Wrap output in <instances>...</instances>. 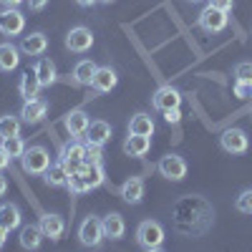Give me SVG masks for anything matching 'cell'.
<instances>
[{
  "label": "cell",
  "instance_id": "obj_41",
  "mask_svg": "<svg viewBox=\"0 0 252 252\" xmlns=\"http://www.w3.org/2000/svg\"><path fill=\"white\" fill-rule=\"evenodd\" d=\"M20 3H26V0H0V5H5V8H18Z\"/></svg>",
  "mask_w": 252,
  "mask_h": 252
},
{
  "label": "cell",
  "instance_id": "obj_27",
  "mask_svg": "<svg viewBox=\"0 0 252 252\" xmlns=\"http://www.w3.org/2000/svg\"><path fill=\"white\" fill-rule=\"evenodd\" d=\"M43 182L48 187H66L68 184V172H66V166H63L61 161L51 164L48 169L43 172Z\"/></svg>",
  "mask_w": 252,
  "mask_h": 252
},
{
  "label": "cell",
  "instance_id": "obj_9",
  "mask_svg": "<svg viewBox=\"0 0 252 252\" xmlns=\"http://www.w3.org/2000/svg\"><path fill=\"white\" fill-rule=\"evenodd\" d=\"M220 146L227 154H245L250 149V139H247V134L242 129H227L220 136Z\"/></svg>",
  "mask_w": 252,
  "mask_h": 252
},
{
  "label": "cell",
  "instance_id": "obj_22",
  "mask_svg": "<svg viewBox=\"0 0 252 252\" xmlns=\"http://www.w3.org/2000/svg\"><path fill=\"white\" fill-rule=\"evenodd\" d=\"M35 76L40 78V83H43V89L46 86H53V83L58 81V71H56V63L51 61V58H38V63H35Z\"/></svg>",
  "mask_w": 252,
  "mask_h": 252
},
{
  "label": "cell",
  "instance_id": "obj_7",
  "mask_svg": "<svg viewBox=\"0 0 252 252\" xmlns=\"http://www.w3.org/2000/svg\"><path fill=\"white\" fill-rule=\"evenodd\" d=\"M26 31V15L18 8H5L0 10V33L3 35H20Z\"/></svg>",
  "mask_w": 252,
  "mask_h": 252
},
{
  "label": "cell",
  "instance_id": "obj_30",
  "mask_svg": "<svg viewBox=\"0 0 252 252\" xmlns=\"http://www.w3.org/2000/svg\"><path fill=\"white\" fill-rule=\"evenodd\" d=\"M0 141H3V149L8 152L10 159H20V157H23V152H26V141L20 139V134H15V136H5V139H0Z\"/></svg>",
  "mask_w": 252,
  "mask_h": 252
},
{
  "label": "cell",
  "instance_id": "obj_37",
  "mask_svg": "<svg viewBox=\"0 0 252 252\" xmlns=\"http://www.w3.org/2000/svg\"><path fill=\"white\" fill-rule=\"evenodd\" d=\"M209 5L212 8H217V10H224V13H229L235 8V0H209Z\"/></svg>",
  "mask_w": 252,
  "mask_h": 252
},
{
  "label": "cell",
  "instance_id": "obj_24",
  "mask_svg": "<svg viewBox=\"0 0 252 252\" xmlns=\"http://www.w3.org/2000/svg\"><path fill=\"white\" fill-rule=\"evenodd\" d=\"M81 177H83V182H86L89 192H91V189H98L103 182H106V174H103V166L101 164H83Z\"/></svg>",
  "mask_w": 252,
  "mask_h": 252
},
{
  "label": "cell",
  "instance_id": "obj_29",
  "mask_svg": "<svg viewBox=\"0 0 252 252\" xmlns=\"http://www.w3.org/2000/svg\"><path fill=\"white\" fill-rule=\"evenodd\" d=\"M83 157H86V144H81L76 139V141H68L61 149V159L58 161H83Z\"/></svg>",
  "mask_w": 252,
  "mask_h": 252
},
{
  "label": "cell",
  "instance_id": "obj_2",
  "mask_svg": "<svg viewBox=\"0 0 252 252\" xmlns=\"http://www.w3.org/2000/svg\"><path fill=\"white\" fill-rule=\"evenodd\" d=\"M136 242L146 252H157L164 247V227L157 220H144L136 227Z\"/></svg>",
  "mask_w": 252,
  "mask_h": 252
},
{
  "label": "cell",
  "instance_id": "obj_36",
  "mask_svg": "<svg viewBox=\"0 0 252 252\" xmlns=\"http://www.w3.org/2000/svg\"><path fill=\"white\" fill-rule=\"evenodd\" d=\"M235 96L237 98H250L252 96V81H235Z\"/></svg>",
  "mask_w": 252,
  "mask_h": 252
},
{
  "label": "cell",
  "instance_id": "obj_6",
  "mask_svg": "<svg viewBox=\"0 0 252 252\" xmlns=\"http://www.w3.org/2000/svg\"><path fill=\"white\" fill-rule=\"evenodd\" d=\"M78 240L83 247H98L103 240V224L98 217H86L78 224Z\"/></svg>",
  "mask_w": 252,
  "mask_h": 252
},
{
  "label": "cell",
  "instance_id": "obj_46",
  "mask_svg": "<svg viewBox=\"0 0 252 252\" xmlns=\"http://www.w3.org/2000/svg\"><path fill=\"white\" fill-rule=\"evenodd\" d=\"M189 3H199V0H189Z\"/></svg>",
  "mask_w": 252,
  "mask_h": 252
},
{
  "label": "cell",
  "instance_id": "obj_25",
  "mask_svg": "<svg viewBox=\"0 0 252 252\" xmlns=\"http://www.w3.org/2000/svg\"><path fill=\"white\" fill-rule=\"evenodd\" d=\"M23 217H20V209L15 204H0V227H5L8 232L20 227Z\"/></svg>",
  "mask_w": 252,
  "mask_h": 252
},
{
  "label": "cell",
  "instance_id": "obj_1",
  "mask_svg": "<svg viewBox=\"0 0 252 252\" xmlns=\"http://www.w3.org/2000/svg\"><path fill=\"white\" fill-rule=\"evenodd\" d=\"M172 220H174V229L182 237H202L215 224V209L204 197L187 194L174 202Z\"/></svg>",
  "mask_w": 252,
  "mask_h": 252
},
{
  "label": "cell",
  "instance_id": "obj_33",
  "mask_svg": "<svg viewBox=\"0 0 252 252\" xmlns=\"http://www.w3.org/2000/svg\"><path fill=\"white\" fill-rule=\"evenodd\" d=\"M66 189H68L71 194H86V192H89V187H86V182H83L81 172H78V174H68V184H66Z\"/></svg>",
  "mask_w": 252,
  "mask_h": 252
},
{
  "label": "cell",
  "instance_id": "obj_10",
  "mask_svg": "<svg viewBox=\"0 0 252 252\" xmlns=\"http://www.w3.org/2000/svg\"><path fill=\"white\" fill-rule=\"evenodd\" d=\"M152 106L159 109V111H166V109H179L182 106V94L174 89V86H159L152 96Z\"/></svg>",
  "mask_w": 252,
  "mask_h": 252
},
{
  "label": "cell",
  "instance_id": "obj_20",
  "mask_svg": "<svg viewBox=\"0 0 252 252\" xmlns=\"http://www.w3.org/2000/svg\"><path fill=\"white\" fill-rule=\"evenodd\" d=\"M40 89H43V83H40V78L35 76V71H33V73L28 71V73L20 76L18 91H20V96H23V101H33V98H38Z\"/></svg>",
  "mask_w": 252,
  "mask_h": 252
},
{
  "label": "cell",
  "instance_id": "obj_12",
  "mask_svg": "<svg viewBox=\"0 0 252 252\" xmlns=\"http://www.w3.org/2000/svg\"><path fill=\"white\" fill-rule=\"evenodd\" d=\"M116 83H119V76L111 66H98L94 78H91V89L98 91V94H106V91L116 89Z\"/></svg>",
  "mask_w": 252,
  "mask_h": 252
},
{
  "label": "cell",
  "instance_id": "obj_26",
  "mask_svg": "<svg viewBox=\"0 0 252 252\" xmlns=\"http://www.w3.org/2000/svg\"><path fill=\"white\" fill-rule=\"evenodd\" d=\"M40 242H43V232L38 224H26L20 229V247L23 250H38Z\"/></svg>",
  "mask_w": 252,
  "mask_h": 252
},
{
  "label": "cell",
  "instance_id": "obj_14",
  "mask_svg": "<svg viewBox=\"0 0 252 252\" xmlns=\"http://www.w3.org/2000/svg\"><path fill=\"white\" fill-rule=\"evenodd\" d=\"M46 114H48V101H43V98L26 101L23 109H20V119H23L26 124H38V121H43Z\"/></svg>",
  "mask_w": 252,
  "mask_h": 252
},
{
  "label": "cell",
  "instance_id": "obj_18",
  "mask_svg": "<svg viewBox=\"0 0 252 252\" xmlns=\"http://www.w3.org/2000/svg\"><path fill=\"white\" fill-rule=\"evenodd\" d=\"M20 51L18 46H13L10 40L8 43H0V71H5V73H10V71H15L18 66H20Z\"/></svg>",
  "mask_w": 252,
  "mask_h": 252
},
{
  "label": "cell",
  "instance_id": "obj_35",
  "mask_svg": "<svg viewBox=\"0 0 252 252\" xmlns=\"http://www.w3.org/2000/svg\"><path fill=\"white\" fill-rule=\"evenodd\" d=\"M235 81H252V61H240L235 66Z\"/></svg>",
  "mask_w": 252,
  "mask_h": 252
},
{
  "label": "cell",
  "instance_id": "obj_23",
  "mask_svg": "<svg viewBox=\"0 0 252 252\" xmlns=\"http://www.w3.org/2000/svg\"><path fill=\"white\" fill-rule=\"evenodd\" d=\"M157 129V124L149 114H136L129 121V134H139V136H152Z\"/></svg>",
  "mask_w": 252,
  "mask_h": 252
},
{
  "label": "cell",
  "instance_id": "obj_43",
  "mask_svg": "<svg viewBox=\"0 0 252 252\" xmlns=\"http://www.w3.org/2000/svg\"><path fill=\"white\" fill-rule=\"evenodd\" d=\"M76 3L81 5V8H91V5H96L98 0H76Z\"/></svg>",
  "mask_w": 252,
  "mask_h": 252
},
{
  "label": "cell",
  "instance_id": "obj_28",
  "mask_svg": "<svg viewBox=\"0 0 252 252\" xmlns=\"http://www.w3.org/2000/svg\"><path fill=\"white\" fill-rule=\"evenodd\" d=\"M96 68H98V66H96L94 61H89V58L78 61L76 66H73V78H76V83H81V86H91V78H94Z\"/></svg>",
  "mask_w": 252,
  "mask_h": 252
},
{
  "label": "cell",
  "instance_id": "obj_21",
  "mask_svg": "<svg viewBox=\"0 0 252 252\" xmlns=\"http://www.w3.org/2000/svg\"><path fill=\"white\" fill-rule=\"evenodd\" d=\"M48 48V38L43 33H31V35H23L20 40V51L26 56H43Z\"/></svg>",
  "mask_w": 252,
  "mask_h": 252
},
{
  "label": "cell",
  "instance_id": "obj_11",
  "mask_svg": "<svg viewBox=\"0 0 252 252\" xmlns=\"http://www.w3.org/2000/svg\"><path fill=\"white\" fill-rule=\"evenodd\" d=\"M38 227H40V232H43V237H48V240H61L63 237V232H66V220H63L61 215H40V220H38Z\"/></svg>",
  "mask_w": 252,
  "mask_h": 252
},
{
  "label": "cell",
  "instance_id": "obj_4",
  "mask_svg": "<svg viewBox=\"0 0 252 252\" xmlns=\"http://www.w3.org/2000/svg\"><path fill=\"white\" fill-rule=\"evenodd\" d=\"M197 26L204 31V33H222L227 26H229V15L224 13V10H217V8H212V5H207L202 13H199V18H197Z\"/></svg>",
  "mask_w": 252,
  "mask_h": 252
},
{
  "label": "cell",
  "instance_id": "obj_19",
  "mask_svg": "<svg viewBox=\"0 0 252 252\" xmlns=\"http://www.w3.org/2000/svg\"><path fill=\"white\" fill-rule=\"evenodd\" d=\"M101 224H103V237H109V240H121L126 235V222L119 212L106 215L101 220Z\"/></svg>",
  "mask_w": 252,
  "mask_h": 252
},
{
  "label": "cell",
  "instance_id": "obj_3",
  "mask_svg": "<svg viewBox=\"0 0 252 252\" xmlns=\"http://www.w3.org/2000/svg\"><path fill=\"white\" fill-rule=\"evenodd\" d=\"M20 164H23L26 174H40V177H43V172L51 166V154H48L46 146H40V144L26 146L23 157H20Z\"/></svg>",
  "mask_w": 252,
  "mask_h": 252
},
{
  "label": "cell",
  "instance_id": "obj_17",
  "mask_svg": "<svg viewBox=\"0 0 252 252\" xmlns=\"http://www.w3.org/2000/svg\"><path fill=\"white\" fill-rule=\"evenodd\" d=\"M149 149H152V139L149 136L129 134V136H126V141H124V154L126 157H134V159H141Z\"/></svg>",
  "mask_w": 252,
  "mask_h": 252
},
{
  "label": "cell",
  "instance_id": "obj_38",
  "mask_svg": "<svg viewBox=\"0 0 252 252\" xmlns=\"http://www.w3.org/2000/svg\"><path fill=\"white\" fill-rule=\"evenodd\" d=\"M164 121L166 124H179L182 121V111L179 109H166L164 111Z\"/></svg>",
  "mask_w": 252,
  "mask_h": 252
},
{
  "label": "cell",
  "instance_id": "obj_16",
  "mask_svg": "<svg viewBox=\"0 0 252 252\" xmlns=\"http://www.w3.org/2000/svg\"><path fill=\"white\" fill-rule=\"evenodd\" d=\"M119 194H121V199H124V202H129V204H139V202L144 199V179H141V177H129V179H126V182L121 184Z\"/></svg>",
  "mask_w": 252,
  "mask_h": 252
},
{
  "label": "cell",
  "instance_id": "obj_42",
  "mask_svg": "<svg viewBox=\"0 0 252 252\" xmlns=\"http://www.w3.org/2000/svg\"><path fill=\"white\" fill-rule=\"evenodd\" d=\"M8 192V179L3 177V172H0V197H3Z\"/></svg>",
  "mask_w": 252,
  "mask_h": 252
},
{
  "label": "cell",
  "instance_id": "obj_32",
  "mask_svg": "<svg viewBox=\"0 0 252 252\" xmlns=\"http://www.w3.org/2000/svg\"><path fill=\"white\" fill-rule=\"evenodd\" d=\"M235 209H237V212H242V215H252V189H245V192L237 194Z\"/></svg>",
  "mask_w": 252,
  "mask_h": 252
},
{
  "label": "cell",
  "instance_id": "obj_39",
  "mask_svg": "<svg viewBox=\"0 0 252 252\" xmlns=\"http://www.w3.org/2000/svg\"><path fill=\"white\" fill-rule=\"evenodd\" d=\"M10 161H13V159L8 157V152L3 149V141H0V172H3V169H5V166H8Z\"/></svg>",
  "mask_w": 252,
  "mask_h": 252
},
{
  "label": "cell",
  "instance_id": "obj_34",
  "mask_svg": "<svg viewBox=\"0 0 252 252\" xmlns=\"http://www.w3.org/2000/svg\"><path fill=\"white\" fill-rule=\"evenodd\" d=\"M86 164H101L103 161V146L101 144H86V157H83Z\"/></svg>",
  "mask_w": 252,
  "mask_h": 252
},
{
  "label": "cell",
  "instance_id": "obj_45",
  "mask_svg": "<svg viewBox=\"0 0 252 252\" xmlns=\"http://www.w3.org/2000/svg\"><path fill=\"white\" fill-rule=\"evenodd\" d=\"M98 3H114V0H98Z\"/></svg>",
  "mask_w": 252,
  "mask_h": 252
},
{
  "label": "cell",
  "instance_id": "obj_31",
  "mask_svg": "<svg viewBox=\"0 0 252 252\" xmlns=\"http://www.w3.org/2000/svg\"><path fill=\"white\" fill-rule=\"evenodd\" d=\"M20 134V119L13 116V114H5V116H0V139H5V136H15Z\"/></svg>",
  "mask_w": 252,
  "mask_h": 252
},
{
  "label": "cell",
  "instance_id": "obj_40",
  "mask_svg": "<svg viewBox=\"0 0 252 252\" xmlns=\"http://www.w3.org/2000/svg\"><path fill=\"white\" fill-rule=\"evenodd\" d=\"M26 3H28V8H31V10H35V13H38V10H43V8L48 5V0H26Z\"/></svg>",
  "mask_w": 252,
  "mask_h": 252
},
{
  "label": "cell",
  "instance_id": "obj_15",
  "mask_svg": "<svg viewBox=\"0 0 252 252\" xmlns=\"http://www.w3.org/2000/svg\"><path fill=\"white\" fill-rule=\"evenodd\" d=\"M83 139H86V144H106L111 139V124L109 121H103V119H96L89 124V129L86 134H83Z\"/></svg>",
  "mask_w": 252,
  "mask_h": 252
},
{
  "label": "cell",
  "instance_id": "obj_8",
  "mask_svg": "<svg viewBox=\"0 0 252 252\" xmlns=\"http://www.w3.org/2000/svg\"><path fill=\"white\" fill-rule=\"evenodd\" d=\"M91 46H94V33H91L89 28L76 26V28L68 31V35H66V48H68L71 53H86V51H91Z\"/></svg>",
  "mask_w": 252,
  "mask_h": 252
},
{
  "label": "cell",
  "instance_id": "obj_44",
  "mask_svg": "<svg viewBox=\"0 0 252 252\" xmlns=\"http://www.w3.org/2000/svg\"><path fill=\"white\" fill-rule=\"evenodd\" d=\"M8 235H10V232H8V229H5V227H0V247H3V245H5V240H8Z\"/></svg>",
  "mask_w": 252,
  "mask_h": 252
},
{
  "label": "cell",
  "instance_id": "obj_13",
  "mask_svg": "<svg viewBox=\"0 0 252 252\" xmlns=\"http://www.w3.org/2000/svg\"><path fill=\"white\" fill-rule=\"evenodd\" d=\"M89 124H91V119L86 116V111H81V109H76V111H71V114L63 116V129H66L73 139H78V136L86 134Z\"/></svg>",
  "mask_w": 252,
  "mask_h": 252
},
{
  "label": "cell",
  "instance_id": "obj_5",
  "mask_svg": "<svg viewBox=\"0 0 252 252\" xmlns=\"http://www.w3.org/2000/svg\"><path fill=\"white\" fill-rule=\"evenodd\" d=\"M157 169L164 179H169V182H182L187 177V161L179 157V154H166L161 157V161L157 164Z\"/></svg>",
  "mask_w": 252,
  "mask_h": 252
}]
</instances>
